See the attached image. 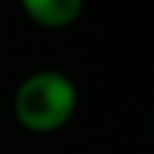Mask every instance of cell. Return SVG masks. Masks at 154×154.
<instances>
[{
    "instance_id": "obj_1",
    "label": "cell",
    "mask_w": 154,
    "mask_h": 154,
    "mask_svg": "<svg viewBox=\"0 0 154 154\" xmlns=\"http://www.w3.org/2000/svg\"><path fill=\"white\" fill-rule=\"evenodd\" d=\"M77 85L59 69H36L13 93V116L31 134H54L77 110Z\"/></svg>"
},
{
    "instance_id": "obj_2",
    "label": "cell",
    "mask_w": 154,
    "mask_h": 154,
    "mask_svg": "<svg viewBox=\"0 0 154 154\" xmlns=\"http://www.w3.org/2000/svg\"><path fill=\"white\" fill-rule=\"evenodd\" d=\"M18 5L26 13V18L36 26L59 31V28L72 26L82 16L85 0H18Z\"/></svg>"
}]
</instances>
